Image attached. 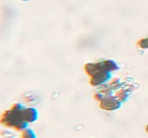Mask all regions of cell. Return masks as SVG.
<instances>
[{"mask_svg": "<svg viewBox=\"0 0 148 138\" xmlns=\"http://www.w3.org/2000/svg\"><path fill=\"white\" fill-rule=\"evenodd\" d=\"M25 106L20 103H15L10 109L4 111L1 116L0 122L6 127L12 128L15 130L22 132L27 128V123L22 116L21 112Z\"/></svg>", "mask_w": 148, "mask_h": 138, "instance_id": "cell-1", "label": "cell"}, {"mask_svg": "<svg viewBox=\"0 0 148 138\" xmlns=\"http://www.w3.org/2000/svg\"><path fill=\"white\" fill-rule=\"evenodd\" d=\"M111 77V72L102 70V71L98 72L91 76L90 80V84L92 86H100L110 80Z\"/></svg>", "mask_w": 148, "mask_h": 138, "instance_id": "cell-3", "label": "cell"}, {"mask_svg": "<svg viewBox=\"0 0 148 138\" xmlns=\"http://www.w3.org/2000/svg\"><path fill=\"white\" fill-rule=\"evenodd\" d=\"M20 1H29V0H20Z\"/></svg>", "mask_w": 148, "mask_h": 138, "instance_id": "cell-8", "label": "cell"}, {"mask_svg": "<svg viewBox=\"0 0 148 138\" xmlns=\"http://www.w3.org/2000/svg\"><path fill=\"white\" fill-rule=\"evenodd\" d=\"M21 138H36V135L33 129L30 128H26L21 132Z\"/></svg>", "mask_w": 148, "mask_h": 138, "instance_id": "cell-5", "label": "cell"}, {"mask_svg": "<svg viewBox=\"0 0 148 138\" xmlns=\"http://www.w3.org/2000/svg\"><path fill=\"white\" fill-rule=\"evenodd\" d=\"M121 106V102L117 98L113 96H107L100 101L99 107L102 110L113 112L119 109Z\"/></svg>", "mask_w": 148, "mask_h": 138, "instance_id": "cell-2", "label": "cell"}, {"mask_svg": "<svg viewBox=\"0 0 148 138\" xmlns=\"http://www.w3.org/2000/svg\"><path fill=\"white\" fill-rule=\"evenodd\" d=\"M145 131H146V132L148 134V124L146 125V126H145Z\"/></svg>", "mask_w": 148, "mask_h": 138, "instance_id": "cell-7", "label": "cell"}, {"mask_svg": "<svg viewBox=\"0 0 148 138\" xmlns=\"http://www.w3.org/2000/svg\"><path fill=\"white\" fill-rule=\"evenodd\" d=\"M137 45L142 49H148V37L142 38L138 40Z\"/></svg>", "mask_w": 148, "mask_h": 138, "instance_id": "cell-6", "label": "cell"}, {"mask_svg": "<svg viewBox=\"0 0 148 138\" xmlns=\"http://www.w3.org/2000/svg\"><path fill=\"white\" fill-rule=\"evenodd\" d=\"M23 119L27 123L31 124L36 122L38 116V113L36 108L25 107V106L21 112Z\"/></svg>", "mask_w": 148, "mask_h": 138, "instance_id": "cell-4", "label": "cell"}]
</instances>
